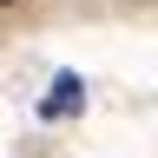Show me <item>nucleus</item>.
I'll use <instances>...</instances> for the list:
<instances>
[{
	"label": "nucleus",
	"mask_w": 158,
	"mask_h": 158,
	"mask_svg": "<svg viewBox=\"0 0 158 158\" xmlns=\"http://www.w3.org/2000/svg\"><path fill=\"white\" fill-rule=\"evenodd\" d=\"M79 99H86V92H79V73H59L40 112H46V118H66V112H79Z\"/></svg>",
	"instance_id": "f257e3e1"
},
{
	"label": "nucleus",
	"mask_w": 158,
	"mask_h": 158,
	"mask_svg": "<svg viewBox=\"0 0 158 158\" xmlns=\"http://www.w3.org/2000/svg\"><path fill=\"white\" fill-rule=\"evenodd\" d=\"M0 7H13V0H0Z\"/></svg>",
	"instance_id": "f03ea898"
}]
</instances>
